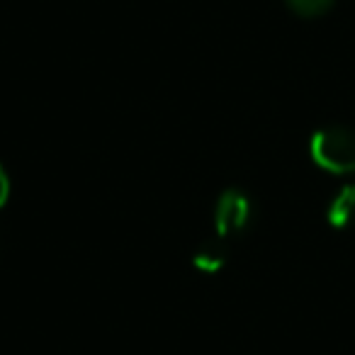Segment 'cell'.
<instances>
[{
    "mask_svg": "<svg viewBox=\"0 0 355 355\" xmlns=\"http://www.w3.org/2000/svg\"><path fill=\"white\" fill-rule=\"evenodd\" d=\"M309 156L321 171L334 175L355 173V132L343 124L321 127L309 139Z\"/></svg>",
    "mask_w": 355,
    "mask_h": 355,
    "instance_id": "cell-1",
    "label": "cell"
},
{
    "mask_svg": "<svg viewBox=\"0 0 355 355\" xmlns=\"http://www.w3.org/2000/svg\"><path fill=\"white\" fill-rule=\"evenodd\" d=\"M253 219V202L243 190L229 188L222 193L214 207V227H217L219 239L236 236L251 227Z\"/></svg>",
    "mask_w": 355,
    "mask_h": 355,
    "instance_id": "cell-2",
    "label": "cell"
},
{
    "mask_svg": "<svg viewBox=\"0 0 355 355\" xmlns=\"http://www.w3.org/2000/svg\"><path fill=\"white\" fill-rule=\"evenodd\" d=\"M329 224L336 229H348L355 224V185H343L329 205Z\"/></svg>",
    "mask_w": 355,
    "mask_h": 355,
    "instance_id": "cell-3",
    "label": "cell"
},
{
    "mask_svg": "<svg viewBox=\"0 0 355 355\" xmlns=\"http://www.w3.org/2000/svg\"><path fill=\"white\" fill-rule=\"evenodd\" d=\"M195 268L202 272H217L227 263V246H224V239H212V241L202 243L200 251L193 258Z\"/></svg>",
    "mask_w": 355,
    "mask_h": 355,
    "instance_id": "cell-4",
    "label": "cell"
},
{
    "mask_svg": "<svg viewBox=\"0 0 355 355\" xmlns=\"http://www.w3.org/2000/svg\"><path fill=\"white\" fill-rule=\"evenodd\" d=\"M336 0H287V6L300 17H321L334 8Z\"/></svg>",
    "mask_w": 355,
    "mask_h": 355,
    "instance_id": "cell-5",
    "label": "cell"
},
{
    "mask_svg": "<svg viewBox=\"0 0 355 355\" xmlns=\"http://www.w3.org/2000/svg\"><path fill=\"white\" fill-rule=\"evenodd\" d=\"M8 198H10V178H8L6 168L0 163V207L8 202Z\"/></svg>",
    "mask_w": 355,
    "mask_h": 355,
    "instance_id": "cell-6",
    "label": "cell"
}]
</instances>
